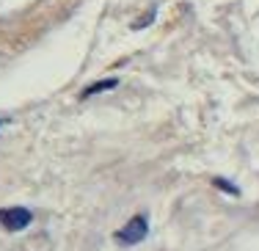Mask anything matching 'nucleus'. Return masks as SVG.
<instances>
[{
  "label": "nucleus",
  "mask_w": 259,
  "mask_h": 251,
  "mask_svg": "<svg viewBox=\"0 0 259 251\" xmlns=\"http://www.w3.org/2000/svg\"><path fill=\"white\" fill-rule=\"evenodd\" d=\"M146 235H149V224H146V218L135 216L116 232V243H121V246H138V243L146 240Z\"/></svg>",
  "instance_id": "obj_1"
},
{
  "label": "nucleus",
  "mask_w": 259,
  "mask_h": 251,
  "mask_svg": "<svg viewBox=\"0 0 259 251\" xmlns=\"http://www.w3.org/2000/svg\"><path fill=\"white\" fill-rule=\"evenodd\" d=\"M33 221V213L28 207H3L0 210V226L6 232H22Z\"/></svg>",
  "instance_id": "obj_2"
},
{
  "label": "nucleus",
  "mask_w": 259,
  "mask_h": 251,
  "mask_svg": "<svg viewBox=\"0 0 259 251\" xmlns=\"http://www.w3.org/2000/svg\"><path fill=\"white\" fill-rule=\"evenodd\" d=\"M116 83L119 80H102V83H94V86H89V89L83 91V100H89V97H94V94H100V91H108V89H116Z\"/></svg>",
  "instance_id": "obj_3"
},
{
  "label": "nucleus",
  "mask_w": 259,
  "mask_h": 251,
  "mask_svg": "<svg viewBox=\"0 0 259 251\" xmlns=\"http://www.w3.org/2000/svg\"><path fill=\"white\" fill-rule=\"evenodd\" d=\"M215 185H218V188H221V191H226V193H232V196H237V193H240V191H237V188H234V185H232V182H229V180H221V177H218V180H215Z\"/></svg>",
  "instance_id": "obj_4"
},
{
  "label": "nucleus",
  "mask_w": 259,
  "mask_h": 251,
  "mask_svg": "<svg viewBox=\"0 0 259 251\" xmlns=\"http://www.w3.org/2000/svg\"><path fill=\"white\" fill-rule=\"evenodd\" d=\"M0 124H3V121H0Z\"/></svg>",
  "instance_id": "obj_5"
}]
</instances>
